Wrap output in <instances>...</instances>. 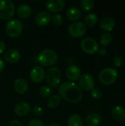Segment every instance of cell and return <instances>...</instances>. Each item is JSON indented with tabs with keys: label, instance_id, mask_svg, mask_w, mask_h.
Segmentation results:
<instances>
[{
	"label": "cell",
	"instance_id": "1",
	"mask_svg": "<svg viewBox=\"0 0 125 126\" xmlns=\"http://www.w3.org/2000/svg\"><path fill=\"white\" fill-rule=\"evenodd\" d=\"M60 97L71 103H77L82 100L83 93L82 89L74 83L66 81L60 84L58 88Z\"/></svg>",
	"mask_w": 125,
	"mask_h": 126
},
{
	"label": "cell",
	"instance_id": "2",
	"mask_svg": "<svg viewBox=\"0 0 125 126\" xmlns=\"http://www.w3.org/2000/svg\"><path fill=\"white\" fill-rule=\"evenodd\" d=\"M58 59V55L57 52L52 49H46L42 50L37 57L38 62L46 67H49L54 66Z\"/></svg>",
	"mask_w": 125,
	"mask_h": 126
},
{
	"label": "cell",
	"instance_id": "3",
	"mask_svg": "<svg viewBox=\"0 0 125 126\" xmlns=\"http://www.w3.org/2000/svg\"><path fill=\"white\" fill-rule=\"evenodd\" d=\"M118 78L117 70L112 67H107L100 71L99 80L104 85H111L116 82Z\"/></svg>",
	"mask_w": 125,
	"mask_h": 126
},
{
	"label": "cell",
	"instance_id": "4",
	"mask_svg": "<svg viewBox=\"0 0 125 126\" xmlns=\"http://www.w3.org/2000/svg\"><path fill=\"white\" fill-rule=\"evenodd\" d=\"M23 30L22 23L18 19L9 21L5 27V32L10 38H15L18 37Z\"/></svg>",
	"mask_w": 125,
	"mask_h": 126
},
{
	"label": "cell",
	"instance_id": "5",
	"mask_svg": "<svg viewBox=\"0 0 125 126\" xmlns=\"http://www.w3.org/2000/svg\"><path fill=\"white\" fill-rule=\"evenodd\" d=\"M15 14V5L10 0H0V18L9 20Z\"/></svg>",
	"mask_w": 125,
	"mask_h": 126
},
{
	"label": "cell",
	"instance_id": "6",
	"mask_svg": "<svg viewBox=\"0 0 125 126\" xmlns=\"http://www.w3.org/2000/svg\"><path fill=\"white\" fill-rule=\"evenodd\" d=\"M46 78L51 88H56L61 81V72L57 67L52 66L48 69Z\"/></svg>",
	"mask_w": 125,
	"mask_h": 126
},
{
	"label": "cell",
	"instance_id": "7",
	"mask_svg": "<svg viewBox=\"0 0 125 126\" xmlns=\"http://www.w3.org/2000/svg\"><path fill=\"white\" fill-rule=\"evenodd\" d=\"M82 50L88 55H94L97 53L99 49L98 42L92 38H85L80 44Z\"/></svg>",
	"mask_w": 125,
	"mask_h": 126
},
{
	"label": "cell",
	"instance_id": "8",
	"mask_svg": "<svg viewBox=\"0 0 125 126\" xmlns=\"http://www.w3.org/2000/svg\"><path fill=\"white\" fill-rule=\"evenodd\" d=\"M87 27L81 21L74 22L71 24L68 27V32L69 35L73 38H80L85 35L86 32Z\"/></svg>",
	"mask_w": 125,
	"mask_h": 126
},
{
	"label": "cell",
	"instance_id": "9",
	"mask_svg": "<svg viewBox=\"0 0 125 126\" xmlns=\"http://www.w3.org/2000/svg\"><path fill=\"white\" fill-rule=\"evenodd\" d=\"M79 87L85 92L91 91L95 86V80L94 77L88 73L82 75L79 78Z\"/></svg>",
	"mask_w": 125,
	"mask_h": 126
},
{
	"label": "cell",
	"instance_id": "10",
	"mask_svg": "<svg viewBox=\"0 0 125 126\" xmlns=\"http://www.w3.org/2000/svg\"><path fill=\"white\" fill-rule=\"evenodd\" d=\"M29 76H30L31 80L33 83H40L45 78V71L42 68V66H35L32 69Z\"/></svg>",
	"mask_w": 125,
	"mask_h": 126
},
{
	"label": "cell",
	"instance_id": "11",
	"mask_svg": "<svg viewBox=\"0 0 125 126\" xmlns=\"http://www.w3.org/2000/svg\"><path fill=\"white\" fill-rule=\"evenodd\" d=\"M66 76L70 82L77 81L81 76V70L76 65H70L66 70Z\"/></svg>",
	"mask_w": 125,
	"mask_h": 126
},
{
	"label": "cell",
	"instance_id": "12",
	"mask_svg": "<svg viewBox=\"0 0 125 126\" xmlns=\"http://www.w3.org/2000/svg\"><path fill=\"white\" fill-rule=\"evenodd\" d=\"M65 6L63 0H49L46 2V7L49 12L57 13L61 11Z\"/></svg>",
	"mask_w": 125,
	"mask_h": 126
},
{
	"label": "cell",
	"instance_id": "13",
	"mask_svg": "<svg viewBox=\"0 0 125 126\" xmlns=\"http://www.w3.org/2000/svg\"><path fill=\"white\" fill-rule=\"evenodd\" d=\"M4 60L10 63H15L21 58V53L19 51L15 49H10L7 50L4 54Z\"/></svg>",
	"mask_w": 125,
	"mask_h": 126
},
{
	"label": "cell",
	"instance_id": "14",
	"mask_svg": "<svg viewBox=\"0 0 125 126\" xmlns=\"http://www.w3.org/2000/svg\"><path fill=\"white\" fill-rule=\"evenodd\" d=\"M51 21V16L46 11L39 12L35 18V21L37 25L40 27H45L49 24Z\"/></svg>",
	"mask_w": 125,
	"mask_h": 126
},
{
	"label": "cell",
	"instance_id": "15",
	"mask_svg": "<svg viewBox=\"0 0 125 126\" xmlns=\"http://www.w3.org/2000/svg\"><path fill=\"white\" fill-rule=\"evenodd\" d=\"M28 83L23 78H18L13 83L14 90L19 94H25L28 90Z\"/></svg>",
	"mask_w": 125,
	"mask_h": 126
},
{
	"label": "cell",
	"instance_id": "16",
	"mask_svg": "<svg viewBox=\"0 0 125 126\" xmlns=\"http://www.w3.org/2000/svg\"><path fill=\"white\" fill-rule=\"evenodd\" d=\"M30 111V105L26 102H20L15 105L14 108V112L16 115L23 117L27 115Z\"/></svg>",
	"mask_w": 125,
	"mask_h": 126
},
{
	"label": "cell",
	"instance_id": "17",
	"mask_svg": "<svg viewBox=\"0 0 125 126\" xmlns=\"http://www.w3.org/2000/svg\"><path fill=\"white\" fill-rule=\"evenodd\" d=\"M116 25L115 20L109 16L103 18L100 21V27L105 31H111Z\"/></svg>",
	"mask_w": 125,
	"mask_h": 126
},
{
	"label": "cell",
	"instance_id": "18",
	"mask_svg": "<svg viewBox=\"0 0 125 126\" xmlns=\"http://www.w3.org/2000/svg\"><path fill=\"white\" fill-rule=\"evenodd\" d=\"M113 117L117 121L122 122L125 120V109L121 106H115L111 111Z\"/></svg>",
	"mask_w": 125,
	"mask_h": 126
},
{
	"label": "cell",
	"instance_id": "19",
	"mask_svg": "<svg viewBox=\"0 0 125 126\" xmlns=\"http://www.w3.org/2000/svg\"><path fill=\"white\" fill-rule=\"evenodd\" d=\"M85 123L88 126H98L101 123V117L97 113L90 114L85 117Z\"/></svg>",
	"mask_w": 125,
	"mask_h": 126
},
{
	"label": "cell",
	"instance_id": "20",
	"mask_svg": "<svg viewBox=\"0 0 125 126\" xmlns=\"http://www.w3.org/2000/svg\"><path fill=\"white\" fill-rule=\"evenodd\" d=\"M17 15L21 18H27L32 14V8L29 5L24 4H21L17 9Z\"/></svg>",
	"mask_w": 125,
	"mask_h": 126
},
{
	"label": "cell",
	"instance_id": "21",
	"mask_svg": "<svg viewBox=\"0 0 125 126\" xmlns=\"http://www.w3.org/2000/svg\"><path fill=\"white\" fill-rule=\"evenodd\" d=\"M81 16H82V13H81L80 10L76 7H70L66 12V16H67L68 19L71 21H77L78 19L80 18Z\"/></svg>",
	"mask_w": 125,
	"mask_h": 126
},
{
	"label": "cell",
	"instance_id": "22",
	"mask_svg": "<svg viewBox=\"0 0 125 126\" xmlns=\"http://www.w3.org/2000/svg\"><path fill=\"white\" fill-rule=\"evenodd\" d=\"M68 126H83V118L77 114H71L68 119Z\"/></svg>",
	"mask_w": 125,
	"mask_h": 126
},
{
	"label": "cell",
	"instance_id": "23",
	"mask_svg": "<svg viewBox=\"0 0 125 126\" xmlns=\"http://www.w3.org/2000/svg\"><path fill=\"white\" fill-rule=\"evenodd\" d=\"M61 103V97L59 94H53L47 100V106L50 109L57 108Z\"/></svg>",
	"mask_w": 125,
	"mask_h": 126
},
{
	"label": "cell",
	"instance_id": "24",
	"mask_svg": "<svg viewBox=\"0 0 125 126\" xmlns=\"http://www.w3.org/2000/svg\"><path fill=\"white\" fill-rule=\"evenodd\" d=\"M98 21V16L97 14L91 13H88L84 20V24L85 26H88V27H93L94 26Z\"/></svg>",
	"mask_w": 125,
	"mask_h": 126
},
{
	"label": "cell",
	"instance_id": "25",
	"mask_svg": "<svg viewBox=\"0 0 125 126\" xmlns=\"http://www.w3.org/2000/svg\"><path fill=\"white\" fill-rule=\"evenodd\" d=\"M112 40H113L112 35L109 32H105L103 33L100 37V44L103 47H106L111 43Z\"/></svg>",
	"mask_w": 125,
	"mask_h": 126
},
{
	"label": "cell",
	"instance_id": "26",
	"mask_svg": "<svg viewBox=\"0 0 125 126\" xmlns=\"http://www.w3.org/2000/svg\"><path fill=\"white\" fill-rule=\"evenodd\" d=\"M80 5L83 11H90L94 7V2L93 0H82Z\"/></svg>",
	"mask_w": 125,
	"mask_h": 126
},
{
	"label": "cell",
	"instance_id": "27",
	"mask_svg": "<svg viewBox=\"0 0 125 126\" xmlns=\"http://www.w3.org/2000/svg\"><path fill=\"white\" fill-rule=\"evenodd\" d=\"M39 92H40V94L43 97H50L51 94H52L53 93V89L48 86H43L41 87L40 90H39Z\"/></svg>",
	"mask_w": 125,
	"mask_h": 126
},
{
	"label": "cell",
	"instance_id": "28",
	"mask_svg": "<svg viewBox=\"0 0 125 126\" xmlns=\"http://www.w3.org/2000/svg\"><path fill=\"white\" fill-rule=\"evenodd\" d=\"M51 20L53 24L56 26H60L63 23V17L60 14H55L51 17Z\"/></svg>",
	"mask_w": 125,
	"mask_h": 126
},
{
	"label": "cell",
	"instance_id": "29",
	"mask_svg": "<svg viewBox=\"0 0 125 126\" xmlns=\"http://www.w3.org/2000/svg\"><path fill=\"white\" fill-rule=\"evenodd\" d=\"M91 96L94 100H99L102 97V92L99 88H94L91 91Z\"/></svg>",
	"mask_w": 125,
	"mask_h": 126
},
{
	"label": "cell",
	"instance_id": "30",
	"mask_svg": "<svg viewBox=\"0 0 125 126\" xmlns=\"http://www.w3.org/2000/svg\"><path fill=\"white\" fill-rule=\"evenodd\" d=\"M32 111L34 115L37 116V117H41L44 114V110L40 106H35L32 108Z\"/></svg>",
	"mask_w": 125,
	"mask_h": 126
},
{
	"label": "cell",
	"instance_id": "31",
	"mask_svg": "<svg viewBox=\"0 0 125 126\" xmlns=\"http://www.w3.org/2000/svg\"><path fill=\"white\" fill-rule=\"evenodd\" d=\"M123 62H124V59L122 56H116L113 59V65L114 66L119 67L123 64Z\"/></svg>",
	"mask_w": 125,
	"mask_h": 126
},
{
	"label": "cell",
	"instance_id": "32",
	"mask_svg": "<svg viewBox=\"0 0 125 126\" xmlns=\"http://www.w3.org/2000/svg\"><path fill=\"white\" fill-rule=\"evenodd\" d=\"M28 126H44L43 123L38 119H33L29 121Z\"/></svg>",
	"mask_w": 125,
	"mask_h": 126
},
{
	"label": "cell",
	"instance_id": "33",
	"mask_svg": "<svg viewBox=\"0 0 125 126\" xmlns=\"http://www.w3.org/2000/svg\"><path fill=\"white\" fill-rule=\"evenodd\" d=\"M8 126H22V124H21L18 120H13V121H11V122L9 123Z\"/></svg>",
	"mask_w": 125,
	"mask_h": 126
},
{
	"label": "cell",
	"instance_id": "34",
	"mask_svg": "<svg viewBox=\"0 0 125 126\" xmlns=\"http://www.w3.org/2000/svg\"><path fill=\"white\" fill-rule=\"evenodd\" d=\"M5 48H6V45H5V44L4 43V41H0V55L4 52Z\"/></svg>",
	"mask_w": 125,
	"mask_h": 126
},
{
	"label": "cell",
	"instance_id": "35",
	"mask_svg": "<svg viewBox=\"0 0 125 126\" xmlns=\"http://www.w3.org/2000/svg\"><path fill=\"white\" fill-rule=\"evenodd\" d=\"M4 66H5V65H4V61L3 59L0 57V74L4 71Z\"/></svg>",
	"mask_w": 125,
	"mask_h": 126
},
{
	"label": "cell",
	"instance_id": "36",
	"mask_svg": "<svg viewBox=\"0 0 125 126\" xmlns=\"http://www.w3.org/2000/svg\"><path fill=\"white\" fill-rule=\"evenodd\" d=\"M99 53L101 55H105L107 54V49L105 48V47H102V48H99V50H98Z\"/></svg>",
	"mask_w": 125,
	"mask_h": 126
},
{
	"label": "cell",
	"instance_id": "37",
	"mask_svg": "<svg viewBox=\"0 0 125 126\" xmlns=\"http://www.w3.org/2000/svg\"><path fill=\"white\" fill-rule=\"evenodd\" d=\"M48 126H61L60 124H58V123H51V124H49Z\"/></svg>",
	"mask_w": 125,
	"mask_h": 126
}]
</instances>
